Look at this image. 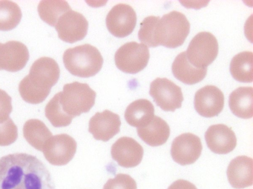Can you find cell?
<instances>
[{"mask_svg":"<svg viewBox=\"0 0 253 189\" xmlns=\"http://www.w3.org/2000/svg\"><path fill=\"white\" fill-rule=\"evenodd\" d=\"M45 115L51 124L55 127L68 126L73 118L63 110L59 100V92L49 100L45 107Z\"/></svg>","mask_w":253,"mask_h":189,"instance_id":"4316f807","label":"cell"},{"mask_svg":"<svg viewBox=\"0 0 253 189\" xmlns=\"http://www.w3.org/2000/svg\"><path fill=\"white\" fill-rule=\"evenodd\" d=\"M2 44H1V43H0V47L2 45ZM0 70H1L0 67Z\"/></svg>","mask_w":253,"mask_h":189,"instance_id":"836d02e7","label":"cell"},{"mask_svg":"<svg viewBox=\"0 0 253 189\" xmlns=\"http://www.w3.org/2000/svg\"><path fill=\"white\" fill-rule=\"evenodd\" d=\"M149 94L163 110L174 112L180 108L184 98L181 89L166 78H157L150 86Z\"/></svg>","mask_w":253,"mask_h":189,"instance_id":"52a82bcc","label":"cell"},{"mask_svg":"<svg viewBox=\"0 0 253 189\" xmlns=\"http://www.w3.org/2000/svg\"><path fill=\"white\" fill-rule=\"evenodd\" d=\"M253 54L245 51L235 55L230 64V72L232 77L242 83H252L253 79Z\"/></svg>","mask_w":253,"mask_h":189,"instance_id":"cb8c5ba5","label":"cell"},{"mask_svg":"<svg viewBox=\"0 0 253 189\" xmlns=\"http://www.w3.org/2000/svg\"><path fill=\"white\" fill-rule=\"evenodd\" d=\"M154 107L148 99L136 100L126 107L125 118L130 126L139 128L149 123L154 116Z\"/></svg>","mask_w":253,"mask_h":189,"instance_id":"7402d4cb","label":"cell"},{"mask_svg":"<svg viewBox=\"0 0 253 189\" xmlns=\"http://www.w3.org/2000/svg\"><path fill=\"white\" fill-rule=\"evenodd\" d=\"M77 143L70 136L62 134L52 136L42 150L45 159L52 165L67 164L75 155Z\"/></svg>","mask_w":253,"mask_h":189,"instance_id":"ba28073f","label":"cell"},{"mask_svg":"<svg viewBox=\"0 0 253 189\" xmlns=\"http://www.w3.org/2000/svg\"><path fill=\"white\" fill-rule=\"evenodd\" d=\"M190 23L185 15L172 11L159 19L156 42L158 46L174 48L181 46L190 32Z\"/></svg>","mask_w":253,"mask_h":189,"instance_id":"3957f363","label":"cell"},{"mask_svg":"<svg viewBox=\"0 0 253 189\" xmlns=\"http://www.w3.org/2000/svg\"><path fill=\"white\" fill-rule=\"evenodd\" d=\"M202 145L200 139L196 135L184 133L173 141L170 153L173 160L184 166L194 163L200 156Z\"/></svg>","mask_w":253,"mask_h":189,"instance_id":"8fae6325","label":"cell"},{"mask_svg":"<svg viewBox=\"0 0 253 189\" xmlns=\"http://www.w3.org/2000/svg\"><path fill=\"white\" fill-rule=\"evenodd\" d=\"M88 27V21L83 14L70 9L59 17L55 28L60 39L72 44L85 37Z\"/></svg>","mask_w":253,"mask_h":189,"instance_id":"9c48e42d","label":"cell"},{"mask_svg":"<svg viewBox=\"0 0 253 189\" xmlns=\"http://www.w3.org/2000/svg\"><path fill=\"white\" fill-rule=\"evenodd\" d=\"M138 136L146 144L151 146L161 145L167 141L170 129L167 123L155 116L145 126L137 128Z\"/></svg>","mask_w":253,"mask_h":189,"instance_id":"ffe728a7","label":"cell"},{"mask_svg":"<svg viewBox=\"0 0 253 189\" xmlns=\"http://www.w3.org/2000/svg\"><path fill=\"white\" fill-rule=\"evenodd\" d=\"M12 110L11 97L4 91L0 89V123L9 118Z\"/></svg>","mask_w":253,"mask_h":189,"instance_id":"1f68e13d","label":"cell"},{"mask_svg":"<svg viewBox=\"0 0 253 189\" xmlns=\"http://www.w3.org/2000/svg\"><path fill=\"white\" fill-rule=\"evenodd\" d=\"M66 69L72 75L88 78L96 74L101 69L103 57L95 47L84 44L66 49L63 55Z\"/></svg>","mask_w":253,"mask_h":189,"instance_id":"7a4b0ae2","label":"cell"},{"mask_svg":"<svg viewBox=\"0 0 253 189\" xmlns=\"http://www.w3.org/2000/svg\"><path fill=\"white\" fill-rule=\"evenodd\" d=\"M103 189H137V185L129 175L118 174L114 178L109 179Z\"/></svg>","mask_w":253,"mask_h":189,"instance_id":"4dcf8cb0","label":"cell"},{"mask_svg":"<svg viewBox=\"0 0 253 189\" xmlns=\"http://www.w3.org/2000/svg\"><path fill=\"white\" fill-rule=\"evenodd\" d=\"M121 124L119 116L105 110L97 112L90 119L88 131L97 140L107 142L120 132Z\"/></svg>","mask_w":253,"mask_h":189,"instance_id":"9a60e30c","label":"cell"},{"mask_svg":"<svg viewBox=\"0 0 253 189\" xmlns=\"http://www.w3.org/2000/svg\"><path fill=\"white\" fill-rule=\"evenodd\" d=\"M23 131L28 142L41 151L47 141L52 137V133L44 123L38 119L27 121L23 126Z\"/></svg>","mask_w":253,"mask_h":189,"instance_id":"603a6c76","label":"cell"},{"mask_svg":"<svg viewBox=\"0 0 253 189\" xmlns=\"http://www.w3.org/2000/svg\"><path fill=\"white\" fill-rule=\"evenodd\" d=\"M253 159L245 155L232 160L227 169V176L231 186L237 189L253 185Z\"/></svg>","mask_w":253,"mask_h":189,"instance_id":"ac0fdd59","label":"cell"},{"mask_svg":"<svg viewBox=\"0 0 253 189\" xmlns=\"http://www.w3.org/2000/svg\"><path fill=\"white\" fill-rule=\"evenodd\" d=\"M173 76L186 85H193L203 80L206 77L207 68L195 67L188 60L185 51L178 54L171 66Z\"/></svg>","mask_w":253,"mask_h":189,"instance_id":"d6986e66","label":"cell"},{"mask_svg":"<svg viewBox=\"0 0 253 189\" xmlns=\"http://www.w3.org/2000/svg\"><path fill=\"white\" fill-rule=\"evenodd\" d=\"M19 91L23 99L32 104L42 102L50 93L34 85L30 82L27 76L20 81L19 85Z\"/></svg>","mask_w":253,"mask_h":189,"instance_id":"83f0119b","label":"cell"},{"mask_svg":"<svg viewBox=\"0 0 253 189\" xmlns=\"http://www.w3.org/2000/svg\"><path fill=\"white\" fill-rule=\"evenodd\" d=\"M0 189H55L51 176L37 157L16 153L0 158Z\"/></svg>","mask_w":253,"mask_h":189,"instance_id":"6da1fadb","label":"cell"},{"mask_svg":"<svg viewBox=\"0 0 253 189\" xmlns=\"http://www.w3.org/2000/svg\"><path fill=\"white\" fill-rule=\"evenodd\" d=\"M168 189H197L196 186L190 182L184 180H178L172 183Z\"/></svg>","mask_w":253,"mask_h":189,"instance_id":"d6a6232c","label":"cell"},{"mask_svg":"<svg viewBox=\"0 0 253 189\" xmlns=\"http://www.w3.org/2000/svg\"><path fill=\"white\" fill-rule=\"evenodd\" d=\"M18 137L17 128L9 117L0 123V145L6 146L13 143Z\"/></svg>","mask_w":253,"mask_h":189,"instance_id":"f546056e","label":"cell"},{"mask_svg":"<svg viewBox=\"0 0 253 189\" xmlns=\"http://www.w3.org/2000/svg\"><path fill=\"white\" fill-rule=\"evenodd\" d=\"M224 103L223 93L214 86H206L198 90L195 94V109L199 114L204 117L217 116L222 110Z\"/></svg>","mask_w":253,"mask_h":189,"instance_id":"4fadbf2b","label":"cell"},{"mask_svg":"<svg viewBox=\"0 0 253 189\" xmlns=\"http://www.w3.org/2000/svg\"><path fill=\"white\" fill-rule=\"evenodd\" d=\"M218 44L215 36L208 32L197 34L191 41L185 51L189 62L195 67L207 68L216 58Z\"/></svg>","mask_w":253,"mask_h":189,"instance_id":"5b68a950","label":"cell"},{"mask_svg":"<svg viewBox=\"0 0 253 189\" xmlns=\"http://www.w3.org/2000/svg\"><path fill=\"white\" fill-rule=\"evenodd\" d=\"M205 138L209 148L213 152L225 154L236 147L237 139L231 128L224 124H218L209 127Z\"/></svg>","mask_w":253,"mask_h":189,"instance_id":"2e32d148","label":"cell"},{"mask_svg":"<svg viewBox=\"0 0 253 189\" xmlns=\"http://www.w3.org/2000/svg\"><path fill=\"white\" fill-rule=\"evenodd\" d=\"M149 57V50L146 45L130 42L117 49L115 54V62L121 71L136 74L146 67Z\"/></svg>","mask_w":253,"mask_h":189,"instance_id":"8992f818","label":"cell"},{"mask_svg":"<svg viewBox=\"0 0 253 189\" xmlns=\"http://www.w3.org/2000/svg\"><path fill=\"white\" fill-rule=\"evenodd\" d=\"M29 59L27 47L23 43L11 41L2 44L0 47V67L9 72L22 69Z\"/></svg>","mask_w":253,"mask_h":189,"instance_id":"e0dca14e","label":"cell"},{"mask_svg":"<svg viewBox=\"0 0 253 189\" xmlns=\"http://www.w3.org/2000/svg\"><path fill=\"white\" fill-rule=\"evenodd\" d=\"M144 150L134 139L127 137L119 138L112 145L111 153L112 158L125 168H131L141 161Z\"/></svg>","mask_w":253,"mask_h":189,"instance_id":"5bb4252c","label":"cell"},{"mask_svg":"<svg viewBox=\"0 0 253 189\" xmlns=\"http://www.w3.org/2000/svg\"><path fill=\"white\" fill-rule=\"evenodd\" d=\"M160 17L149 16L145 18L140 25L138 37L140 42L149 47H157L156 42V27Z\"/></svg>","mask_w":253,"mask_h":189,"instance_id":"f1b7e54d","label":"cell"},{"mask_svg":"<svg viewBox=\"0 0 253 189\" xmlns=\"http://www.w3.org/2000/svg\"><path fill=\"white\" fill-rule=\"evenodd\" d=\"M136 14L133 8L126 4L114 6L106 18L109 32L118 38H124L133 31L136 23Z\"/></svg>","mask_w":253,"mask_h":189,"instance_id":"30bf717a","label":"cell"},{"mask_svg":"<svg viewBox=\"0 0 253 189\" xmlns=\"http://www.w3.org/2000/svg\"><path fill=\"white\" fill-rule=\"evenodd\" d=\"M70 9L68 3L63 0H43L38 6L40 18L51 26H55L59 17Z\"/></svg>","mask_w":253,"mask_h":189,"instance_id":"d4e9b609","label":"cell"},{"mask_svg":"<svg viewBox=\"0 0 253 189\" xmlns=\"http://www.w3.org/2000/svg\"><path fill=\"white\" fill-rule=\"evenodd\" d=\"M27 76L34 85L50 92L52 87L58 81L60 69L55 60L48 57H42L33 63Z\"/></svg>","mask_w":253,"mask_h":189,"instance_id":"7c38bea8","label":"cell"},{"mask_svg":"<svg viewBox=\"0 0 253 189\" xmlns=\"http://www.w3.org/2000/svg\"><path fill=\"white\" fill-rule=\"evenodd\" d=\"M253 89L251 87H240L233 91L229 97V106L238 117L249 119L253 116Z\"/></svg>","mask_w":253,"mask_h":189,"instance_id":"44dd1931","label":"cell"},{"mask_svg":"<svg viewBox=\"0 0 253 189\" xmlns=\"http://www.w3.org/2000/svg\"><path fill=\"white\" fill-rule=\"evenodd\" d=\"M22 12L19 6L10 0H0V30L9 31L20 23Z\"/></svg>","mask_w":253,"mask_h":189,"instance_id":"484cf974","label":"cell"},{"mask_svg":"<svg viewBox=\"0 0 253 189\" xmlns=\"http://www.w3.org/2000/svg\"><path fill=\"white\" fill-rule=\"evenodd\" d=\"M96 93L88 84L74 82L65 84L59 92L64 111L73 118L88 112L95 103Z\"/></svg>","mask_w":253,"mask_h":189,"instance_id":"277c9868","label":"cell"}]
</instances>
